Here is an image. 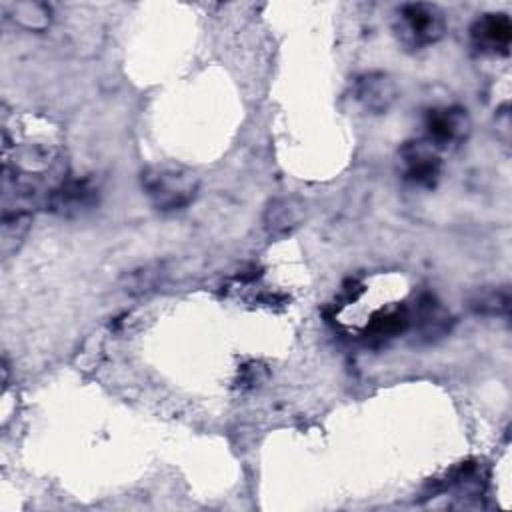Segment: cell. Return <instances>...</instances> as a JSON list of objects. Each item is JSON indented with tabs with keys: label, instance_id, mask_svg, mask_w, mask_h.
<instances>
[{
	"label": "cell",
	"instance_id": "obj_1",
	"mask_svg": "<svg viewBox=\"0 0 512 512\" xmlns=\"http://www.w3.org/2000/svg\"><path fill=\"white\" fill-rule=\"evenodd\" d=\"M140 184L150 204L160 212H176L194 202L200 178L198 174L182 164H152L142 170Z\"/></svg>",
	"mask_w": 512,
	"mask_h": 512
},
{
	"label": "cell",
	"instance_id": "obj_2",
	"mask_svg": "<svg viewBox=\"0 0 512 512\" xmlns=\"http://www.w3.org/2000/svg\"><path fill=\"white\" fill-rule=\"evenodd\" d=\"M394 32L408 50H422L436 44L446 32V18L434 4H404L396 12Z\"/></svg>",
	"mask_w": 512,
	"mask_h": 512
},
{
	"label": "cell",
	"instance_id": "obj_3",
	"mask_svg": "<svg viewBox=\"0 0 512 512\" xmlns=\"http://www.w3.org/2000/svg\"><path fill=\"white\" fill-rule=\"evenodd\" d=\"M98 202V184L92 178H62L46 200V210L58 216H80Z\"/></svg>",
	"mask_w": 512,
	"mask_h": 512
},
{
	"label": "cell",
	"instance_id": "obj_4",
	"mask_svg": "<svg viewBox=\"0 0 512 512\" xmlns=\"http://www.w3.org/2000/svg\"><path fill=\"white\" fill-rule=\"evenodd\" d=\"M424 130H426L424 140L430 142L436 150H444L448 146L460 144L466 138L470 130V120L466 110L458 106L432 108L426 112Z\"/></svg>",
	"mask_w": 512,
	"mask_h": 512
},
{
	"label": "cell",
	"instance_id": "obj_5",
	"mask_svg": "<svg viewBox=\"0 0 512 512\" xmlns=\"http://www.w3.org/2000/svg\"><path fill=\"white\" fill-rule=\"evenodd\" d=\"M438 152L440 150H436L424 138L406 142L400 148V164H402L404 178L414 186H422V188L434 186L442 166Z\"/></svg>",
	"mask_w": 512,
	"mask_h": 512
},
{
	"label": "cell",
	"instance_id": "obj_6",
	"mask_svg": "<svg viewBox=\"0 0 512 512\" xmlns=\"http://www.w3.org/2000/svg\"><path fill=\"white\" fill-rule=\"evenodd\" d=\"M470 40L482 54L506 56L512 44V22L500 12L482 14L470 26Z\"/></svg>",
	"mask_w": 512,
	"mask_h": 512
},
{
	"label": "cell",
	"instance_id": "obj_7",
	"mask_svg": "<svg viewBox=\"0 0 512 512\" xmlns=\"http://www.w3.org/2000/svg\"><path fill=\"white\" fill-rule=\"evenodd\" d=\"M352 94H354L356 102L366 112L382 114L396 102L398 88H396V82L388 74L368 72L354 80Z\"/></svg>",
	"mask_w": 512,
	"mask_h": 512
},
{
	"label": "cell",
	"instance_id": "obj_8",
	"mask_svg": "<svg viewBox=\"0 0 512 512\" xmlns=\"http://www.w3.org/2000/svg\"><path fill=\"white\" fill-rule=\"evenodd\" d=\"M306 208L294 196H282L268 202L264 210V228L272 238H282L296 230L304 220Z\"/></svg>",
	"mask_w": 512,
	"mask_h": 512
},
{
	"label": "cell",
	"instance_id": "obj_9",
	"mask_svg": "<svg viewBox=\"0 0 512 512\" xmlns=\"http://www.w3.org/2000/svg\"><path fill=\"white\" fill-rule=\"evenodd\" d=\"M410 322H414L424 338L432 340L448 330L450 316L432 296H424L418 300L414 314H410Z\"/></svg>",
	"mask_w": 512,
	"mask_h": 512
},
{
	"label": "cell",
	"instance_id": "obj_10",
	"mask_svg": "<svg viewBox=\"0 0 512 512\" xmlns=\"http://www.w3.org/2000/svg\"><path fill=\"white\" fill-rule=\"evenodd\" d=\"M408 326H410V312L406 308H392L376 314L372 322L366 326V334L376 340H386L404 332Z\"/></svg>",
	"mask_w": 512,
	"mask_h": 512
},
{
	"label": "cell",
	"instance_id": "obj_11",
	"mask_svg": "<svg viewBox=\"0 0 512 512\" xmlns=\"http://www.w3.org/2000/svg\"><path fill=\"white\" fill-rule=\"evenodd\" d=\"M508 306H510V294L506 288L478 290L470 298V308L476 314H484V316H506Z\"/></svg>",
	"mask_w": 512,
	"mask_h": 512
},
{
	"label": "cell",
	"instance_id": "obj_12",
	"mask_svg": "<svg viewBox=\"0 0 512 512\" xmlns=\"http://www.w3.org/2000/svg\"><path fill=\"white\" fill-rule=\"evenodd\" d=\"M12 18L26 30H44L50 24V8L40 2H18L12 6Z\"/></svg>",
	"mask_w": 512,
	"mask_h": 512
}]
</instances>
